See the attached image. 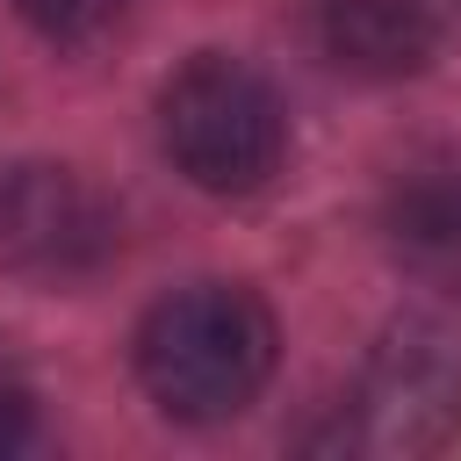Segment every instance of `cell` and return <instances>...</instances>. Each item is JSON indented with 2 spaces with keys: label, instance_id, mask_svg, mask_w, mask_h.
<instances>
[{
  "label": "cell",
  "instance_id": "cell-1",
  "mask_svg": "<svg viewBox=\"0 0 461 461\" xmlns=\"http://www.w3.org/2000/svg\"><path fill=\"white\" fill-rule=\"evenodd\" d=\"M274 310L238 281H187L137 324V382L166 418H238L274 375Z\"/></svg>",
  "mask_w": 461,
  "mask_h": 461
},
{
  "label": "cell",
  "instance_id": "cell-2",
  "mask_svg": "<svg viewBox=\"0 0 461 461\" xmlns=\"http://www.w3.org/2000/svg\"><path fill=\"white\" fill-rule=\"evenodd\" d=\"M158 144L202 194H259L288 158V115L245 58L194 50L158 86Z\"/></svg>",
  "mask_w": 461,
  "mask_h": 461
},
{
  "label": "cell",
  "instance_id": "cell-3",
  "mask_svg": "<svg viewBox=\"0 0 461 461\" xmlns=\"http://www.w3.org/2000/svg\"><path fill=\"white\" fill-rule=\"evenodd\" d=\"M115 245L108 202L72 166H14L0 173V252L29 274H86Z\"/></svg>",
  "mask_w": 461,
  "mask_h": 461
},
{
  "label": "cell",
  "instance_id": "cell-4",
  "mask_svg": "<svg viewBox=\"0 0 461 461\" xmlns=\"http://www.w3.org/2000/svg\"><path fill=\"white\" fill-rule=\"evenodd\" d=\"M367 447H432L461 418V353L439 324H403L382 339L360 382Z\"/></svg>",
  "mask_w": 461,
  "mask_h": 461
},
{
  "label": "cell",
  "instance_id": "cell-5",
  "mask_svg": "<svg viewBox=\"0 0 461 461\" xmlns=\"http://www.w3.org/2000/svg\"><path fill=\"white\" fill-rule=\"evenodd\" d=\"M382 245L432 288L461 295V151L403 158L382 187Z\"/></svg>",
  "mask_w": 461,
  "mask_h": 461
},
{
  "label": "cell",
  "instance_id": "cell-6",
  "mask_svg": "<svg viewBox=\"0 0 461 461\" xmlns=\"http://www.w3.org/2000/svg\"><path fill=\"white\" fill-rule=\"evenodd\" d=\"M317 50L353 79H411L439 50L432 0H310Z\"/></svg>",
  "mask_w": 461,
  "mask_h": 461
},
{
  "label": "cell",
  "instance_id": "cell-7",
  "mask_svg": "<svg viewBox=\"0 0 461 461\" xmlns=\"http://www.w3.org/2000/svg\"><path fill=\"white\" fill-rule=\"evenodd\" d=\"M14 7H22V22H29L36 36H50V43H65V50L101 43V36L130 14V0H14Z\"/></svg>",
  "mask_w": 461,
  "mask_h": 461
},
{
  "label": "cell",
  "instance_id": "cell-8",
  "mask_svg": "<svg viewBox=\"0 0 461 461\" xmlns=\"http://www.w3.org/2000/svg\"><path fill=\"white\" fill-rule=\"evenodd\" d=\"M29 432H36V389L22 382L14 360H0V461H7Z\"/></svg>",
  "mask_w": 461,
  "mask_h": 461
}]
</instances>
